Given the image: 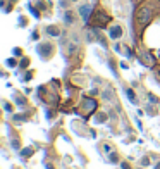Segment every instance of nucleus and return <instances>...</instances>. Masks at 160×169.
<instances>
[{
	"label": "nucleus",
	"mask_w": 160,
	"mask_h": 169,
	"mask_svg": "<svg viewBox=\"0 0 160 169\" xmlns=\"http://www.w3.org/2000/svg\"><path fill=\"white\" fill-rule=\"evenodd\" d=\"M28 66H29V59H22V61H21V67L24 69V67H28Z\"/></svg>",
	"instance_id": "17"
},
{
	"label": "nucleus",
	"mask_w": 160,
	"mask_h": 169,
	"mask_svg": "<svg viewBox=\"0 0 160 169\" xmlns=\"http://www.w3.org/2000/svg\"><path fill=\"white\" fill-rule=\"evenodd\" d=\"M50 52H52V45H50V43H41V45H38V54H40V55L48 57V55H50Z\"/></svg>",
	"instance_id": "3"
},
{
	"label": "nucleus",
	"mask_w": 160,
	"mask_h": 169,
	"mask_svg": "<svg viewBox=\"0 0 160 169\" xmlns=\"http://www.w3.org/2000/svg\"><path fill=\"white\" fill-rule=\"evenodd\" d=\"M107 21H108V16H105L103 12H98V26H103Z\"/></svg>",
	"instance_id": "8"
},
{
	"label": "nucleus",
	"mask_w": 160,
	"mask_h": 169,
	"mask_svg": "<svg viewBox=\"0 0 160 169\" xmlns=\"http://www.w3.org/2000/svg\"><path fill=\"white\" fill-rule=\"evenodd\" d=\"M64 19H65V22H72L74 21V18H72V12H65V16H64Z\"/></svg>",
	"instance_id": "11"
},
{
	"label": "nucleus",
	"mask_w": 160,
	"mask_h": 169,
	"mask_svg": "<svg viewBox=\"0 0 160 169\" xmlns=\"http://www.w3.org/2000/svg\"><path fill=\"white\" fill-rule=\"evenodd\" d=\"M83 105H84V116H88V114L93 111V109L96 107V102L93 99H88V97H84L83 99Z\"/></svg>",
	"instance_id": "2"
},
{
	"label": "nucleus",
	"mask_w": 160,
	"mask_h": 169,
	"mask_svg": "<svg viewBox=\"0 0 160 169\" xmlns=\"http://www.w3.org/2000/svg\"><path fill=\"white\" fill-rule=\"evenodd\" d=\"M47 33L50 36H59V35H60V30H59L57 26H48L47 28Z\"/></svg>",
	"instance_id": "7"
},
{
	"label": "nucleus",
	"mask_w": 160,
	"mask_h": 169,
	"mask_svg": "<svg viewBox=\"0 0 160 169\" xmlns=\"http://www.w3.org/2000/svg\"><path fill=\"white\" fill-rule=\"evenodd\" d=\"M105 119H107L105 114H98V116H96V123H105Z\"/></svg>",
	"instance_id": "13"
},
{
	"label": "nucleus",
	"mask_w": 160,
	"mask_h": 169,
	"mask_svg": "<svg viewBox=\"0 0 160 169\" xmlns=\"http://www.w3.org/2000/svg\"><path fill=\"white\" fill-rule=\"evenodd\" d=\"M90 12H91V5H81L79 7V14H81L83 21H88L90 19Z\"/></svg>",
	"instance_id": "5"
},
{
	"label": "nucleus",
	"mask_w": 160,
	"mask_h": 169,
	"mask_svg": "<svg viewBox=\"0 0 160 169\" xmlns=\"http://www.w3.org/2000/svg\"><path fill=\"white\" fill-rule=\"evenodd\" d=\"M72 2H78V0H72Z\"/></svg>",
	"instance_id": "26"
},
{
	"label": "nucleus",
	"mask_w": 160,
	"mask_h": 169,
	"mask_svg": "<svg viewBox=\"0 0 160 169\" xmlns=\"http://www.w3.org/2000/svg\"><path fill=\"white\" fill-rule=\"evenodd\" d=\"M16 104L18 105H26V100L21 99V97H16Z\"/></svg>",
	"instance_id": "16"
},
{
	"label": "nucleus",
	"mask_w": 160,
	"mask_h": 169,
	"mask_svg": "<svg viewBox=\"0 0 160 169\" xmlns=\"http://www.w3.org/2000/svg\"><path fill=\"white\" fill-rule=\"evenodd\" d=\"M108 35H110V38L112 40H117L122 36V28L121 26H112L110 28V31H108Z\"/></svg>",
	"instance_id": "4"
},
{
	"label": "nucleus",
	"mask_w": 160,
	"mask_h": 169,
	"mask_svg": "<svg viewBox=\"0 0 160 169\" xmlns=\"http://www.w3.org/2000/svg\"><path fill=\"white\" fill-rule=\"evenodd\" d=\"M29 10H31V12H33V16H35V18H40V14H38V10H36L35 7H31V5H29Z\"/></svg>",
	"instance_id": "20"
},
{
	"label": "nucleus",
	"mask_w": 160,
	"mask_h": 169,
	"mask_svg": "<svg viewBox=\"0 0 160 169\" xmlns=\"http://www.w3.org/2000/svg\"><path fill=\"white\" fill-rule=\"evenodd\" d=\"M5 64L9 66V67H14V66H18V62L14 61V59H7V61H5Z\"/></svg>",
	"instance_id": "14"
},
{
	"label": "nucleus",
	"mask_w": 160,
	"mask_h": 169,
	"mask_svg": "<svg viewBox=\"0 0 160 169\" xmlns=\"http://www.w3.org/2000/svg\"><path fill=\"white\" fill-rule=\"evenodd\" d=\"M21 154H22V157H28V155H31V154H33V148L28 147V148H24V150H22Z\"/></svg>",
	"instance_id": "12"
},
{
	"label": "nucleus",
	"mask_w": 160,
	"mask_h": 169,
	"mask_svg": "<svg viewBox=\"0 0 160 169\" xmlns=\"http://www.w3.org/2000/svg\"><path fill=\"white\" fill-rule=\"evenodd\" d=\"M151 16H153L151 9L143 7V9H139L138 14H136V22H138L139 26H145V24H148V22L151 21Z\"/></svg>",
	"instance_id": "1"
},
{
	"label": "nucleus",
	"mask_w": 160,
	"mask_h": 169,
	"mask_svg": "<svg viewBox=\"0 0 160 169\" xmlns=\"http://www.w3.org/2000/svg\"><path fill=\"white\" fill-rule=\"evenodd\" d=\"M14 54H16V55H21L22 50H21V48H14Z\"/></svg>",
	"instance_id": "24"
},
{
	"label": "nucleus",
	"mask_w": 160,
	"mask_h": 169,
	"mask_svg": "<svg viewBox=\"0 0 160 169\" xmlns=\"http://www.w3.org/2000/svg\"><path fill=\"white\" fill-rule=\"evenodd\" d=\"M22 119H26V114H19V116H14V121H18V123H21Z\"/></svg>",
	"instance_id": "15"
},
{
	"label": "nucleus",
	"mask_w": 160,
	"mask_h": 169,
	"mask_svg": "<svg viewBox=\"0 0 160 169\" xmlns=\"http://www.w3.org/2000/svg\"><path fill=\"white\" fill-rule=\"evenodd\" d=\"M121 167H122V169H131V166L127 164V162H122V164H121Z\"/></svg>",
	"instance_id": "22"
},
{
	"label": "nucleus",
	"mask_w": 160,
	"mask_h": 169,
	"mask_svg": "<svg viewBox=\"0 0 160 169\" xmlns=\"http://www.w3.org/2000/svg\"><path fill=\"white\" fill-rule=\"evenodd\" d=\"M108 160H110L112 164H117V162H119V155H117L115 152H110V155H108Z\"/></svg>",
	"instance_id": "9"
},
{
	"label": "nucleus",
	"mask_w": 160,
	"mask_h": 169,
	"mask_svg": "<svg viewBox=\"0 0 160 169\" xmlns=\"http://www.w3.org/2000/svg\"><path fill=\"white\" fill-rule=\"evenodd\" d=\"M153 169H160V162H158V164H157V166H155V167H153Z\"/></svg>",
	"instance_id": "25"
},
{
	"label": "nucleus",
	"mask_w": 160,
	"mask_h": 169,
	"mask_svg": "<svg viewBox=\"0 0 160 169\" xmlns=\"http://www.w3.org/2000/svg\"><path fill=\"white\" fill-rule=\"evenodd\" d=\"M14 2H16V0H14Z\"/></svg>",
	"instance_id": "27"
},
{
	"label": "nucleus",
	"mask_w": 160,
	"mask_h": 169,
	"mask_svg": "<svg viewBox=\"0 0 160 169\" xmlns=\"http://www.w3.org/2000/svg\"><path fill=\"white\" fill-rule=\"evenodd\" d=\"M110 93H112V91H110V90H107V91H105V93H103V97H105V99H110V97H112V95H110Z\"/></svg>",
	"instance_id": "23"
},
{
	"label": "nucleus",
	"mask_w": 160,
	"mask_h": 169,
	"mask_svg": "<svg viewBox=\"0 0 160 169\" xmlns=\"http://www.w3.org/2000/svg\"><path fill=\"white\" fill-rule=\"evenodd\" d=\"M126 95H127V99H129L133 104H138V99H136V95H134L133 88H126Z\"/></svg>",
	"instance_id": "6"
},
{
	"label": "nucleus",
	"mask_w": 160,
	"mask_h": 169,
	"mask_svg": "<svg viewBox=\"0 0 160 169\" xmlns=\"http://www.w3.org/2000/svg\"><path fill=\"white\" fill-rule=\"evenodd\" d=\"M148 100H150V102H155V104L158 102V99H157L155 95H151V93H148Z\"/></svg>",
	"instance_id": "18"
},
{
	"label": "nucleus",
	"mask_w": 160,
	"mask_h": 169,
	"mask_svg": "<svg viewBox=\"0 0 160 169\" xmlns=\"http://www.w3.org/2000/svg\"><path fill=\"white\" fill-rule=\"evenodd\" d=\"M139 164H141L143 167H146V166H150V157H148V155L141 157V160H139Z\"/></svg>",
	"instance_id": "10"
},
{
	"label": "nucleus",
	"mask_w": 160,
	"mask_h": 169,
	"mask_svg": "<svg viewBox=\"0 0 160 169\" xmlns=\"http://www.w3.org/2000/svg\"><path fill=\"white\" fill-rule=\"evenodd\" d=\"M12 147L14 148H19V140H12Z\"/></svg>",
	"instance_id": "21"
},
{
	"label": "nucleus",
	"mask_w": 160,
	"mask_h": 169,
	"mask_svg": "<svg viewBox=\"0 0 160 169\" xmlns=\"http://www.w3.org/2000/svg\"><path fill=\"white\" fill-rule=\"evenodd\" d=\"M4 107H5V111H7V112H10V111H12V105H10L9 102H4Z\"/></svg>",
	"instance_id": "19"
}]
</instances>
